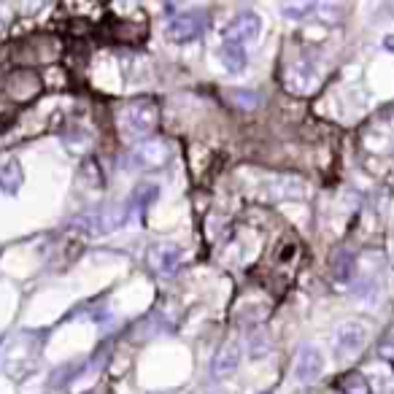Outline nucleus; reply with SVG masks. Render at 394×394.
<instances>
[{
    "label": "nucleus",
    "mask_w": 394,
    "mask_h": 394,
    "mask_svg": "<svg viewBox=\"0 0 394 394\" xmlns=\"http://www.w3.org/2000/svg\"><path fill=\"white\" fill-rule=\"evenodd\" d=\"M330 268H333V281H338V284H351L354 275H357V254L349 251V249H338L333 254Z\"/></svg>",
    "instance_id": "9d476101"
},
{
    "label": "nucleus",
    "mask_w": 394,
    "mask_h": 394,
    "mask_svg": "<svg viewBox=\"0 0 394 394\" xmlns=\"http://www.w3.org/2000/svg\"><path fill=\"white\" fill-rule=\"evenodd\" d=\"M127 222H130L127 203H117V205H100L95 211L81 213L76 222H73V227L87 232V235H106V232L124 227Z\"/></svg>",
    "instance_id": "7ed1b4c3"
},
{
    "label": "nucleus",
    "mask_w": 394,
    "mask_h": 394,
    "mask_svg": "<svg viewBox=\"0 0 394 394\" xmlns=\"http://www.w3.org/2000/svg\"><path fill=\"white\" fill-rule=\"evenodd\" d=\"M378 357L381 359H394V327H389L378 340Z\"/></svg>",
    "instance_id": "2eb2a0df"
},
{
    "label": "nucleus",
    "mask_w": 394,
    "mask_h": 394,
    "mask_svg": "<svg viewBox=\"0 0 394 394\" xmlns=\"http://www.w3.org/2000/svg\"><path fill=\"white\" fill-rule=\"evenodd\" d=\"M160 121V106L152 97H136L119 111V130L127 141H146Z\"/></svg>",
    "instance_id": "f257e3e1"
},
{
    "label": "nucleus",
    "mask_w": 394,
    "mask_h": 394,
    "mask_svg": "<svg viewBox=\"0 0 394 394\" xmlns=\"http://www.w3.org/2000/svg\"><path fill=\"white\" fill-rule=\"evenodd\" d=\"M364 343H367V327L362 321H343L335 330V351L340 357H351V354L362 351Z\"/></svg>",
    "instance_id": "0eeeda50"
},
{
    "label": "nucleus",
    "mask_w": 394,
    "mask_h": 394,
    "mask_svg": "<svg viewBox=\"0 0 394 394\" xmlns=\"http://www.w3.org/2000/svg\"><path fill=\"white\" fill-rule=\"evenodd\" d=\"M321 370H324V354L314 343H303L294 357V381L303 386L316 383L321 378Z\"/></svg>",
    "instance_id": "39448f33"
},
{
    "label": "nucleus",
    "mask_w": 394,
    "mask_h": 394,
    "mask_svg": "<svg viewBox=\"0 0 394 394\" xmlns=\"http://www.w3.org/2000/svg\"><path fill=\"white\" fill-rule=\"evenodd\" d=\"M262 32V19L254 11H241L225 30V44L246 46L251 41H257V35Z\"/></svg>",
    "instance_id": "423d86ee"
},
{
    "label": "nucleus",
    "mask_w": 394,
    "mask_h": 394,
    "mask_svg": "<svg viewBox=\"0 0 394 394\" xmlns=\"http://www.w3.org/2000/svg\"><path fill=\"white\" fill-rule=\"evenodd\" d=\"M219 60H222V65L227 68L229 73H241L243 68H246V62H249V57H246V46L222 44V49H219Z\"/></svg>",
    "instance_id": "f8f14e48"
},
{
    "label": "nucleus",
    "mask_w": 394,
    "mask_h": 394,
    "mask_svg": "<svg viewBox=\"0 0 394 394\" xmlns=\"http://www.w3.org/2000/svg\"><path fill=\"white\" fill-rule=\"evenodd\" d=\"M157 195H160V186H157V184H141V186H136L133 195L127 197L130 216H133L136 211H146L154 200H157Z\"/></svg>",
    "instance_id": "9b49d317"
},
{
    "label": "nucleus",
    "mask_w": 394,
    "mask_h": 394,
    "mask_svg": "<svg viewBox=\"0 0 394 394\" xmlns=\"http://www.w3.org/2000/svg\"><path fill=\"white\" fill-rule=\"evenodd\" d=\"M338 389L343 394H373L370 381L364 378L362 373H346L343 378L338 381Z\"/></svg>",
    "instance_id": "ddd939ff"
},
{
    "label": "nucleus",
    "mask_w": 394,
    "mask_h": 394,
    "mask_svg": "<svg viewBox=\"0 0 394 394\" xmlns=\"http://www.w3.org/2000/svg\"><path fill=\"white\" fill-rule=\"evenodd\" d=\"M149 262L160 275H173L184 262V251L176 243H157L149 251Z\"/></svg>",
    "instance_id": "6e6552de"
},
{
    "label": "nucleus",
    "mask_w": 394,
    "mask_h": 394,
    "mask_svg": "<svg viewBox=\"0 0 394 394\" xmlns=\"http://www.w3.org/2000/svg\"><path fill=\"white\" fill-rule=\"evenodd\" d=\"M241 340L238 338H232V340H227L222 349L216 351V357H213V364H211V373L213 376H229V373H235L238 370V364H241Z\"/></svg>",
    "instance_id": "1a4fd4ad"
},
{
    "label": "nucleus",
    "mask_w": 394,
    "mask_h": 394,
    "mask_svg": "<svg viewBox=\"0 0 394 394\" xmlns=\"http://www.w3.org/2000/svg\"><path fill=\"white\" fill-rule=\"evenodd\" d=\"M232 100H235L238 106H243V108H254L259 103L257 92H251V90H235V92H232Z\"/></svg>",
    "instance_id": "dca6fc26"
},
{
    "label": "nucleus",
    "mask_w": 394,
    "mask_h": 394,
    "mask_svg": "<svg viewBox=\"0 0 394 394\" xmlns=\"http://www.w3.org/2000/svg\"><path fill=\"white\" fill-rule=\"evenodd\" d=\"M205 30H208V14L205 11H184V14H176L165 28L167 38L176 41V44L200 38Z\"/></svg>",
    "instance_id": "20e7f679"
},
{
    "label": "nucleus",
    "mask_w": 394,
    "mask_h": 394,
    "mask_svg": "<svg viewBox=\"0 0 394 394\" xmlns=\"http://www.w3.org/2000/svg\"><path fill=\"white\" fill-rule=\"evenodd\" d=\"M314 8H316V3H287V6H281L284 16H289V19H303V16H308Z\"/></svg>",
    "instance_id": "4468645a"
},
{
    "label": "nucleus",
    "mask_w": 394,
    "mask_h": 394,
    "mask_svg": "<svg viewBox=\"0 0 394 394\" xmlns=\"http://www.w3.org/2000/svg\"><path fill=\"white\" fill-rule=\"evenodd\" d=\"M170 146L165 141H157V138H146V141H138L133 143L127 152L121 154V167L124 170H160L170 162Z\"/></svg>",
    "instance_id": "f03ea898"
}]
</instances>
